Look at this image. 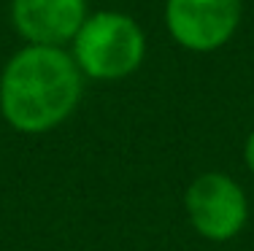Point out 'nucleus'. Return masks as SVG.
<instances>
[{
  "label": "nucleus",
  "instance_id": "20e7f679",
  "mask_svg": "<svg viewBox=\"0 0 254 251\" xmlns=\"http://www.w3.org/2000/svg\"><path fill=\"white\" fill-rule=\"evenodd\" d=\"M241 16L238 0H168V27L187 49L208 51L233 35Z\"/></svg>",
  "mask_w": 254,
  "mask_h": 251
},
{
  "label": "nucleus",
  "instance_id": "f257e3e1",
  "mask_svg": "<svg viewBox=\"0 0 254 251\" xmlns=\"http://www.w3.org/2000/svg\"><path fill=\"white\" fill-rule=\"evenodd\" d=\"M81 98L78 65L57 46H30L8 62L0 81V108L11 127L46 133L70 116Z\"/></svg>",
  "mask_w": 254,
  "mask_h": 251
},
{
  "label": "nucleus",
  "instance_id": "423d86ee",
  "mask_svg": "<svg viewBox=\"0 0 254 251\" xmlns=\"http://www.w3.org/2000/svg\"><path fill=\"white\" fill-rule=\"evenodd\" d=\"M246 165H249V170L254 173V133L249 135V141H246Z\"/></svg>",
  "mask_w": 254,
  "mask_h": 251
},
{
  "label": "nucleus",
  "instance_id": "f03ea898",
  "mask_svg": "<svg viewBox=\"0 0 254 251\" xmlns=\"http://www.w3.org/2000/svg\"><path fill=\"white\" fill-rule=\"evenodd\" d=\"M143 59V35L122 14H98L76 33V62L92 79H122Z\"/></svg>",
  "mask_w": 254,
  "mask_h": 251
},
{
  "label": "nucleus",
  "instance_id": "7ed1b4c3",
  "mask_svg": "<svg viewBox=\"0 0 254 251\" xmlns=\"http://www.w3.org/2000/svg\"><path fill=\"white\" fill-rule=\"evenodd\" d=\"M192 227L208 241H230L246 224L249 205L238 184L225 173H203L187 189Z\"/></svg>",
  "mask_w": 254,
  "mask_h": 251
},
{
  "label": "nucleus",
  "instance_id": "39448f33",
  "mask_svg": "<svg viewBox=\"0 0 254 251\" xmlns=\"http://www.w3.org/2000/svg\"><path fill=\"white\" fill-rule=\"evenodd\" d=\"M14 25L33 46H57L84 25V0H14Z\"/></svg>",
  "mask_w": 254,
  "mask_h": 251
}]
</instances>
